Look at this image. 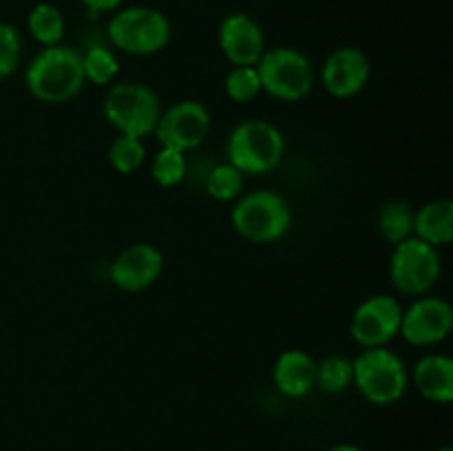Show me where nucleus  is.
I'll return each instance as SVG.
<instances>
[{
  "label": "nucleus",
  "instance_id": "ddd939ff",
  "mask_svg": "<svg viewBox=\"0 0 453 451\" xmlns=\"http://www.w3.org/2000/svg\"><path fill=\"white\" fill-rule=\"evenodd\" d=\"M164 268V256L150 243H131L111 264V281L122 292H142L153 286Z\"/></svg>",
  "mask_w": 453,
  "mask_h": 451
},
{
  "label": "nucleus",
  "instance_id": "aec40b11",
  "mask_svg": "<svg viewBox=\"0 0 453 451\" xmlns=\"http://www.w3.org/2000/svg\"><path fill=\"white\" fill-rule=\"evenodd\" d=\"M82 66H84V80L96 87H106L113 82L119 73V62L111 49L102 47V44H93L82 53Z\"/></svg>",
  "mask_w": 453,
  "mask_h": 451
},
{
  "label": "nucleus",
  "instance_id": "b1692460",
  "mask_svg": "<svg viewBox=\"0 0 453 451\" xmlns=\"http://www.w3.org/2000/svg\"><path fill=\"white\" fill-rule=\"evenodd\" d=\"M150 175H153V180L159 186L173 188V186H177L186 177V155L177 149L162 146L153 159Z\"/></svg>",
  "mask_w": 453,
  "mask_h": 451
},
{
  "label": "nucleus",
  "instance_id": "1a4fd4ad",
  "mask_svg": "<svg viewBox=\"0 0 453 451\" xmlns=\"http://www.w3.org/2000/svg\"><path fill=\"white\" fill-rule=\"evenodd\" d=\"M403 305L396 296L374 294L363 301L352 314L349 334L365 348H388L392 339L401 334Z\"/></svg>",
  "mask_w": 453,
  "mask_h": 451
},
{
  "label": "nucleus",
  "instance_id": "2eb2a0df",
  "mask_svg": "<svg viewBox=\"0 0 453 451\" xmlns=\"http://www.w3.org/2000/svg\"><path fill=\"white\" fill-rule=\"evenodd\" d=\"M273 380L283 396H308L317 387V361L303 349H286L274 363Z\"/></svg>",
  "mask_w": 453,
  "mask_h": 451
},
{
  "label": "nucleus",
  "instance_id": "c85d7f7f",
  "mask_svg": "<svg viewBox=\"0 0 453 451\" xmlns=\"http://www.w3.org/2000/svg\"><path fill=\"white\" fill-rule=\"evenodd\" d=\"M438 451H453V447H441V449Z\"/></svg>",
  "mask_w": 453,
  "mask_h": 451
},
{
  "label": "nucleus",
  "instance_id": "dca6fc26",
  "mask_svg": "<svg viewBox=\"0 0 453 451\" xmlns=\"http://www.w3.org/2000/svg\"><path fill=\"white\" fill-rule=\"evenodd\" d=\"M416 389L423 398L441 405L453 402V358L447 354H427L411 371Z\"/></svg>",
  "mask_w": 453,
  "mask_h": 451
},
{
  "label": "nucleus",
  "instance_id": "9d476101",
  "mask_svg": "<svg viewBox=\"0 0 453 451\" xmlns=\"http://www.w3.org/2000/svg\"><path fill=\"white\" fill-rule=\"evenodd\" d=\"M453 332V305L441 296H416L403 310L401 336L416 348H432L449 339Z\"/></svg>",
  "mask_w": 453,
  "mask_h": 451
},
{
  "label": "nucleus",
  "instance_id": "f03ea898",
  "mask_svg": "<svg viewBox=\"0 0 453 451\" xmlns=\"http://www.w3.org/2000/svg\"><path fill=\"white\" fill-rule=\"evenodd\" d=\"M171 34L173 27L166 13L153 7H144V4L119 7L106 25V35H109L111 44L128 56L159 53L171 42Z\"/></svg>",
  "mask_w": 453,
  "mask_h": 451
},
{
  "label": "nucleus",
  "instance_id": "412c9836",
  "mask_svg": "<svg viewBox=\"0 0 453 451\" xmlns=\"http://www.w3.org/2000/svg\"><path fill=\"white\" fill-rule=\"evenodd\" d=\"M354 383L352 361L345 356H326L317 363V387L327 394H341Z\"/></svg>",
  "mask_w": 453,
  "mask_h": 451
},
{
  "label": "nucleus",
  "instance_id": "20e7f679",
  "mask_svg": "<svg viewBox=\"0 0 453 451\" xmlns=\"http://www.w3.org/2000/svg\"><path fill=\"white\" fill-rule=\"evenodd\" d=\"M106 122L119 133V135L144 137L153 135L162 118V104L157 93L142 82H119L109 88L102 104Z\"/></svg>",
  "mask_w": 453,
  "mask_h": 451
},
{
  "label": "nucleus",
  "instance_id": "9b49d317",
  "mask_svg": "<svg viewBox=\"0 0 453 451\" xmlns=\"http://www.w3.org/2000/svg\"><path fill=\"white\" fill-rule=\"evenodd\" d=\"M211 131V113L197 100H181L171 109L162 111L155 135L159 144L177 149L181 153L193 150L202 144Z\"/></svg>",
  "mask_w": 453,
  "mask_h": 451
},
{
  "label": "nucleus",
  "instance_id": "39448f33",
  "mask_svg": "<svg viewBox=\"0 0 453 451\" xmlns=\"http://www.w3.org/2000/svg\"><path fill=\"white\" fill-rule=\"evenodd\" d=\"M354 383L372 405H394L410 385L405 361L388 348H365L352 361Z\"/></svg>",
  "mask_w": 453,
  "mask_h": 451
},
{
  "label": "nucleus",
  "instance_id": "f257e3e1",
  "mask_svg": "<svg viewBox=\"0 0 453 451\" xmlns=\"http://www.w3.org/2000/svg\"><path fill=\"white\" fill-rule=\"evenodd\" d=\"M25 82L31 96L44 104H65L73 100L87 82L82 53L66 44L44 47L27 66Z\"/></svg>",
  "mask_w": 453,
  "mask_h": 451
},
{
  "label": "nucleus",
  "instance_id": "7ed1b4c3",
  "mask_svg": "<svg viewBox=\"0 0 453 451\" xmlns=\"http://www.w3.org/2000/svg\"><path fill=\"white\" fill-rule=\"evenodd\" d=\"M286 153L283 133L265 119H246L230 131L226 155L243 175H265L281 164Z\"/></svg>",
  "mask_w": 453,
  "mask_h": 451
},
{
  "label": "nucleus",
  "instance_id": "423d86ee",
  "mask_svg": "<svg viewBox=\"0 0 453 451\" xmlns=\"http://www.w3.org/2000/svg\"><path fill=\"white\" fill-rule=\"evenodd\" d=\"M233 228L250 243L279 241L292 226V210L286 197L270 188L246 193L234 203Z\"/></svg>",
  "mask_w": 453,
  "mask_h": 451
},
{
  "label": "nucleus",
  "instance_id": "bb28decb",
  "mask_svg": "<svg viewBox=\"0 0 453 451\" xmlns=\"http://www.w3.org/2000/svg\"><path fill=\"white\" fill-rule=\"evenodd\" d=\"M80 3L91 11V16H100V13L118 11L124 4V0H80Z\"/></svg>",
  "mask_w": 453,
  "mask_h": 451
},
{
  "label": "nucleus",
  "instance_id": "a878e982",
  "mask_svg": "<svg viewBox=\"0 0 453 451\" xmlns=\"http://www.w3.org/2000/svg\"><path fill=\"white\" fill-rule=\"evenodd\" d=\"M22 40L13 25L0 20V80L9 78L20 65Z\"/></svg>",
  "mask_w": 453,
  "mask_h": 451
},
{
  "label": "nucleus",
  "instance_id": "393cba45",
  "mask_svg": "<svg viewBox=\"0 0 453 451\" xmlns=\"http://www.w3.org/2000/svg\"><path fill=\"white\" fill-rule=\"evenodd\" d=\"M226 96L237 104L252 102L261 93V80L257 66H233L226 75Z\"/></svg>",
  "mask_w": 453,
  "mask_h": 451
},
{
  "label": "nucleus",
  "instance_id": "f8f14e48",
  "mask_svg": "<svg viewBox=\"0 0 453 451\" xmlns=\"http://www.w3.org/2000/svg\"><path fill=\"white\" fill-rule=\"evenodd\" d=\"M219 49L233 66H257L265 53V35L248 13H230L219 25Z\"/></svg>",
  "mask_w": 453,
  "mask_h": 451
},
{
  "label": "nucleus",
  "instance_id": "6ab92c4d",
  "mask_svg": "<svg viewBox=\"0 0 453 451\" xmlns=\"http://www.w3.org/2000/svg\"><path fill=\"white\" fill-rule=\"evenodd\" d=\"M414 219L416 210L403 199L388 202L379 212V230L389 243H401L405 239L414 237Z\"/></svg>",
  "mask_w": 453,
  "mask_h": 451
},
{
  "label": "nucleus",
  "instance_id": "a211bd4d",
  "mask_svg": "<svg viewBox=\"0 0 453 451\" xmlns=\"http://www.w3.org/2000/svg\"><path fill=\"white\" fill-rule=\"evenodd\" d=\"M27 27L34 40L42 47H56L62 44L66 31L65 13L51 3H38L27 16Z\"/></svg>",
  "mask_w": 453,
  "mask_h": 451
},
{
  "label": "nucleus",
  "instance_id": "cd10ccee",
  "mask_svg": "<svg viewBox=\"0 0 453 451\" xmlns=\"http://www.w3.org/2000/svg\"><path fill=\"white\" fill-rule=\"evenodd\" d=\"M327 451H361V449H358V447H354V445H336V447H332V449H327Z\"/></svg>",
  "mask_w": 453,
  "mask_h": 451
},
{
  "label": "nucleus",
  "instance_id": "4be33fe9",
  "mask_svg": "<svg viewBox=\"0 0 453 451\" xmlns=\"http://www.w3.org/2000/svg\"><path fill=\"white\" fill-rule=\"evenodd\" d=\"M243 180H246V175L230 162L217 164V166L208 172L206 190L212 199H217V202H230V199L242 197Z\"/></svg>",
  "mask_w": 453,
  "mask_h": 451
},
{
  "label": "nucleus",
  "instance_id": "4468645a",
  "mask_svg": "<svg viewBox=\"0 0 453 451\" xmlns=\"http://www.w3.org/2000/svg\"><path fill=\"white\" fill-rule=\"evenodd\" d=\"M370 57L357 47H339L326 57L321 69V82L334 97H352L370 82Z\"/></svg>",
  "mask_w": 453,
  "mask_h": 451
},
{
  "label": "nucleus",
  "instance_id": "f3484780",
  "mask_svg": "<svg viewBox=\"0 0 453 451\" xmlns=\"http://www.w3.org/2000/svg\"><path fill=\"white\" fill-rule=\"evenodd\" d=\"M414 234L434 248L453 243V199H434L416 210Z\"/></svg>",
  "mask_w": 453,
  "mask_h": 451
},
{
  "label": "nucleus",
  "instance_id": "5701e85b",
  "mask_svg": "<svg viewBox=\"0 0 453 451\" xmlns=\"http://www.w3.org/2000/svg\"><path fill=\"white\" fill-rule=\"evenodd\" d=\"M146 146L137 137L118 135L109 146V162L119 175H131L144 164Z\"/></svg>",
  "mask_w": 453,
  "mask_h": 451
},
{
  "label": "nucleus",
  "instance_id": "0eeeda50",
  "mask_svg": "<svg viewBox=\"0 0 453 451\" xmlns=\"http://www.w3.org/2000/svg\"><path fill=\"white\" fill-rule=\"evenodd\" d=\"M261 91L281 102H299L312 91L314 69L305 53L292 47L265 49L257 62Z\"/></svg>",
  "mask_w": 453,
  "mask_h": 451
},
{
  "label": "nucleus",
  "instance_id": "6e6552de",
  "mask_svg": "<svg viewBox=\"0 0 453 451\" xmlns=\"http://www.w3.org/2000/svg\"><path fill=\"white\" fill-rule=\"evenodd\" d=\"M442 272L441 252L432 243L414 237L396 243L389 259V279L405 296L429 294Z\"/></svg>",
  "mask_w": 453,
  "mask_h": 451
}]
</instances>
